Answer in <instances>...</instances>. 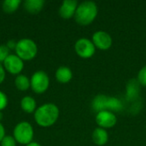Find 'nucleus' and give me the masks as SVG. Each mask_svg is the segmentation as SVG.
<instances>
[{
    "instance_id": "nucleus-1",
    "label": "nucleus",
    "mask_w": 146,
    "mask_h": 146,
    "mask_svg": "<svg viewBox=\"0 0 146 146\" xmlns=\"http://www.w3.org/2000/svg\"><path fill=\"white\" fill-rule=\"evenodd\" d=\"M59 115L60 110L56 104L46 103L37 108L33 113V118L38 126L41 127H50L57 121Z\"/></svg>"
},
{
    "instance_id": "nucleus-2",
    "label": "nucleus",
    "mask_w": 146,
    "mask_h": 146,
    "mask_svg": "<svg viewBox=\"0 0 146 146\" xmlns=\"http://www.w3.org/2000/svg\"><path fill=\"white\" fill-rule=\"evenodd\" d=\"M98 14V8L93 1H84L79 3L74 20L80 26H88L92 23Z\"/></svg>"
},
{
    "instance_id": "nucleus-3",
    "label": "nucleus",
    "mask_w": 146,
    "mask_h": 146,
    "mask_svg": "<svg viewBox=\"0 0 146 146\" xmlns=\"http://www.w3.org/2000/svg\"><path fill=\"white\" fill-rule=\"evenodd\" d=\"M15 54L24 62L31 61L35 58L38 54L37 44L32 38H21L17 41Z\"/></svg>"
},
{
    "instance_id": "nucleus-4",
    "label": "nucleus",
    "mask_w": 146,
    "mask_h": 146,
    "mask_svg": "<svg viewBox=\"0 0 146 146\" xmlns=\"http://www.w3.org/2000/svg\"><path fill=\"white\" fill-rule=\"evenodd\" d=\"M13 137L17 144L25 146L33 141L34 130L32 124L26 121L18 122L14 127Z\"/></svg>"
},
{
    "instance_id": "nucleus-5",
    "label": "nucleus",
    "mask_w": 146,
    "mask_h": 146,
    "mask_svg": "<svg viewBox=\"0 0 146 146\" xmlns=\"http://www.w3.org/2000/svg\"><path fill=\"white\" fill-rule=\"evenodd\" d=\"M31 89L36 94L44 93L50 86V77L43 70L34 72L30 78Z\"/></svg>"
},
{
    "instance_id": "nucleus-6",
    "label": "nucleus",
    "mask_w": 146,
    "mask_h": 146,
    "mask_svg": "<svg viewBox=\"0 0 146 146\" xmlns=\"http://www.w3.org/2000/svg\"><path fill=\"white\" fill-rule=\"evenodd\" d=\"M74 50L80 57L88 59L93 56L95 54L96 47L91 39L86 38H80L74 44Z\"/></svg>"
},
{
    "instance_id": "nucleus-7",
    "label": "nucleus",
    "mask_w": 146,
    "mask_h": 146,
    "mask_svg": "<svg viewBox=\"0 0 146 146\" xmlns=\"http://www.w3.org/2000/svg\"><path fill=\"white\" fill-rule=\"evenodd\" d=\"M6 72L13 75H19L24 68V61L15 54H10L3 62Z\"/></svg>"
},
{
    "instance_id": "nucleus-8",
    "label": "nucleus",
    "mask_w": 146,
    "mask_h": 146,
    "mask_svg": "<svg viewBox=\"0 0 146 146\" xmlns=\"http://www.w3.org/2000/svg\"><path fill=\"white\" fill-rule=\"evenodd\" d=\"M92 43L94 44L96 49L101 50H107L110 49L113 44V39L110 34L105 31H97L92 35Z\"/></svg>"
},
{
    "instance_id": "nucleus-9",
    "label": "nucleus",
    "mask_w": 146,
    "mask_h": 146,
    "mask_svg": "<svg viewBox=\"0 0 146 146\" xmlns=\"http://www.w3.org/2000/svg\"><path fill=\"white\" fill-rule=\"evenodd\" d=\"M96 123L98 124V127L108 129L112 128L117 123V117L115 113L109 111V110H103L96 115L95 118Z\"/></svg>"
},
{
    "instance_id": "nucleus-10",
    "label": "nucleus",
    "mask_w": 146,
    "mask_h": 146,
    "mask_svg": "<svg viewBox=\"0 0 146 146\" xmlns=\"http://www.w3.org/2000/svg\"><path fill=\"white\" fill-rule=\"evenodd\" d=\"M79 3L76 0H64L59 8V15L63 19H70L74 16Z\"/></svg>"
},
{
    "instance_id": "nucleus-11",
    "label": "nucleus",
    "mask_w": 146,
    "mask_h": 146,
    "mask_svg": "<svg viewBox=\"0 0 146 146\" xmlns=\"http://www.w3.org/2000/svg\"><path fill=\"white\" fill-rule=\"evenodd\" d=\"M92 139L96 145H105L109 141V133L106 129H104L101 127H97L92 132Z\"/></svg>"
},
{
    "instance_id": "nucleus-12",
    "label": "nucleus",
    "mask_w": 146,
    "mask_h": 146,
    "mask_svg": "<svg viewBox=\"0 0 146 146\" xmlns=\"http://www.w3.org/2000/svg\"><path fill=\"white\" fill-rule=\"evenodd\" d=\"M44 3V0H26L23 2V7L29 14L37 15L43 9Z\"/></svg>"
},
{
    "instance_id": "nucleus-13",
    "label": "nucleus",
    "mask_w": 146,
    "mask_h": 146,
    "mask_svg": "<svg viewBox=\"0 0 146 146\" xmlns=\"http://www.w3.org/2000/svg\"><path fill=\"white\" fill-rule=\"evenodd\" d=\"M56 80L61 84H67L73 78V72L72 70L67 66H61L59 67L56 73H55Z\"/></svg>"
},
{
    "instance_id": "nucleus-14",
    "label": "nucleus",
    "mask_w": 146,
    "mask_h": 146,
    "mask_svg": "<svg viewBox=\"0 0 146 146\" xmlns=\"http://www.w3.org/2000/svg\"><path fill=\"white\" fill-rule=\"evenodd\" d=\"M140 84L137 80H131L127 85V89H126V96H127V100L131 101L134 100L135 98H138L139 93L140 92L139 88Z\"/></svg>"
},
{
    "instance_id": "nucleus-15",
    "label": "nucleus",
    "mask_w": 146,
    "mask_h": 146,
    "mask_svg": "<svg viewBox=\"0 0 146 146\" xmlns=\"http://www.w3.org/2000/svg\"><path fill=\"white\" fill-rule=\"evenodd\" d=\"M21 110L27 114H33L37 110L36 100L31 96H25L21 98L20 103Z\"/></svg>"
},
{
    "instance_id": "nucleus-16",
    "label": "nucleus",
    "mask_w": 146,
    "mask_h": 146,
    "mask_svg": "<svg viewBox=\"0 0 146 146\" xmlns=\"http://www.w3.org/2000/svg\"><path fill=\"white\" fill-rule=\"evenodd\" d=\"M107 99H108V96H106V95H104V94L97 95L92 102V110L96 113H98L103 110H106Z\"/></svg>"
},
{
    "instance_id": "nucleus-17",
    "label": "nucleus",
    "mask_w": 146,
    "mask_h": 146,
    "mask_svg": "<svg viewBox=\"0 0 146 146\" xmlns=\"http://www.w3.org/2000/svg\"><path fill=\"white\" fill-rule=\"evenodd\" d=\"M15 86L17 88V90L21 92H26L29 88H31L30 79L27 75L22 74L16 75L15 79Z\"/></svg>"
},
{
    "instance_id": "nucleus-18",
    "label": "nucleus",
    "mask_w": 146,
    "mask_h": 146,
    "mask_svg": "<svg viewBox=\"0 0 146 146\" xmlns=\"http://www.w3.org/2000/svg\"><path fill=\"white\" fill-rule=\"evenodd\" d=\"M123 109V104L121 101L115 97H108L106 104V110L111 111L113 113L121 111Z\"/></svg>"
},
{
    "instance_id": "nucleus-19",
    "label": "nucleus",
    "mask_w": 146,
    "mask_h": 146,
    "mask_svg": "<svg viewBox=\"0 0 146 146\" xmlns=\"http://www.w3.org/2000/svg\"><path fill=\"white\" fill-rule=\"evenodd\" d=\"M21 1L20 0H4L2 3V8L4 13L12 14L20 7Z\"/></svg>"
},
{
    "instance_id": "nucleus-20",
    "label": "nucleus",
    "mask_w": 146,
    "mask_h": 146,
    "mask_svg": "<svg viewBox=\"0 0 146 146\" xmlns=\"http://www.w3.org/2000/svg\"><path fill=\"white\" fill-rule=\"evenodd\" d=\"M16 145L17 142L13 135H6L0 142V146H16Z\"/></svg>"
},
{
    "instance_id": "nucleus-21",
    "label": "nucleus",
    "mask_w": 146,
    "mask_h": 146,
    "mask_svg": "<svg viewBox=\"0 0 146 146\" xmlns=\"http://www.w3.org/2000/svg\"><path fill=\"white\" fill-rule=\"evenodd\" d=\"M9 49L6 46V44H0V62L3 63L4 60L10 55Z\"/></svg>"
},
{
    "instance_id": "nucleus-22",
    "label": "nucleus",
    "mask_w": 146,
    "mask_h": 146,
    "mask_svg": "<svg viewBox=\"0 0 146 146\" xmlns=\"http://www.w3.org/2000/svg\"><path fill=\"white\" fill-rule=\"evenodd\" d=\"M137 80L139 81V83L143 86H146V65L144 66L139 72L138 74V77H137Z\"/></svg>"
},
{
    "instance_id": "nucleus-23",
    "label": "nucleus",
    "mask_w": 146,
    "mask_h": 146,
    "mask_svg": "<svg viewBox=\"0 0 146 146\" xmlns=\"http://www.w3.org/2000/svg\"><path fill=\"white\" fill-rule=\"evenodd\" d=\"M8 103L9 100L7 95L3 92L0 91V111H3L8 106Z\"/></svg>"
},
{
    "instance_id": "nucleus-24",
    "label": "nucleus",
    "mask_w": 146,
    "mask_h": 146,
    "mask_svg": "<svg viewBox=\"0 0 146 146\" xmlns=\"http://www.w3.org/2000/svg\"><path fill=\"white\" fill-rule=\"evenodd\" d=\"M6 78V71L3 66V63L0 62V85L5 80Z\"/></svg>"
},
{
    "instance_id": "nucleus-25",
    "label": "nucleus",
    "mask_w": 146,
    "mask_h": 146,
    "mask_svg": "<svg viewBox=\"0 0 146 146\" xmlns=\"http://www.w3.org/2000/svg\"><path fill=\"white\" fill-rule=\"evenodd\" d=\"M16 44H17V41H15L14 39H9L5 44L9 49V50H15V47H16Z\"/></svg>"
},
{
    "instance_id": "nucleus-26",
    "label": "nucleus",
    "mask_w": 146,
    "mask_h": 146,
    "mask_svg": "<svg viewBox=\"0 0 146 146\" xmlns=\"http://www.w3.org/2000/svg\"><path fill=\"white\" fill-rule=\"evenodd\" d=\"M6 136V133H5V128L3 127V125L0 122V142L2 141V139Z\"/></svg>"
},
{
    "instance_id": "nucleus-27",
    "label": "nucleus",
    "mask_w": 146,
    "mask_h": 146,
    "mask_svg": "<svg viewBox=\"0 0 146 146\" xmlns=\"http://www.w3.org/2000/svg\"><path fill=\"white\" fill-rule=\"evenodd\" d=\"M26 146H42L38 142H36V141H32L31 143H29L28 145H27Z\"/></svg>"
},
{
    "instance_id": "nucleus-28",
    "label": "nucleus",
    "mask_w": 146,
    "mask_h": 146,
    "mask_svg": "<svg viewBox=\"0 0 146 146\" xmlns=\"http://www.w3.org/2000/svg\"><path fill=\"white\" fill-rule=\"evenodd\" d=\"M2 119H3V113H2V111H0V122L2 121Z\"/></svg>"
}]
</instances>
